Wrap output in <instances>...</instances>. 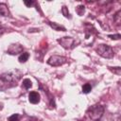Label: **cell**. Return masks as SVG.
Segmentation results:
<instances>
[{"instance_id":"9c48e42d","label":"cell","mask_w":121,"mask_h":121,"mask_svg":"<svg viewBox=\"0 0 121 121\" xmlns=\"http://www.w3.org/2000/svg\"><path fill=\"white\" fill-rule=\"evenodd\" d=\"M28 57H29V54H28L27 52H24V53H22V54L19 56L18 60H19L20 62H26V61L27 60Z\"/></svg>"},{"instance_id":"4fadbf2b","label":"cell","mask_w":121,"mask_h":121,"mask_svg":"<svg viewBox=\"0 0 121 121\" xmlns=\"http://www.w3.org/2000/svg\"><path fill=\"white\" fill-rule=\"evenodd\" d=\"M61 13L65 16V17H69L70 18V13H69V11L67 10V9H66V7H62V9H61Z\"/></svg>"},{"instance_id":"52a82bcc","label":"cell","mask_w":121,"mask_h":121,"mask_svg":"<svg viewBox=\"0 0 121 121\" xmlns=\"http://www.w3.org/2000/svg\"><path fill=\"white\" fill-rule=\"evenodd\" d=\"M22 51H23V47L20 44H11L10 47L8 49V53H9L11 55L22 53Z\"/></svg>"},{"instance_id":"8992f818","label":"cell","mask_w":121,"mask_h":121,"mask_svg":"<svg viewBox=\"0 0 121 121\" xmlns=\"http://www.w3.org/2000/svg\"><path fill=\"white\" fill-rule=\"evenodd\" d=\"M28 100L32 104H37L40 102V95L37 92L32 91L28 94Z\"/></svg>"},{"instance_id":"ba28073f","label":"cell","mask_w":121,"mask_h":121,"mask_svg":"<svg viewBox=\"0 0 121 121\" xmlns=\"http://www.w3.org/2000/svg\"><path fill=\"white\" fill-rule=\"evenodd\" d=\"M49 26H50L54 30H58V31H65V30H66L64 26H60V25H58L57 23H54V22H53V23L50 22V23H49Z\"/></svg>"},{"instance_id":"277c9868","label":"cell","mask_w":121,"mask_h":121,"mask_svg":"<svg viewBox=\"0 0 121 121\" xmlns=\"http://www.w3.org/2000/svg\"><path fill=\"white\" fill-rule=\"evenodd\" d=\"M66 62V59L62 56H51L48 60H47V63L51 66H60V65H62L63 63Z\"/></svg>"},{"instance_id":"7c38bea8","label":"cell","mask_w":121,"mask_h":121,"mask_svg":"<svg viewBox=\"0 0 121 121\" xmlns=\"http://www.w3.org/2000/svg\"><path fill=\"white\" fill-rule=\"evenodd\" d=\"M19 118H20L19 114L15 113V114H12V115H10V116L9 117V121H18Z\"/></svg>"},{"instance_id":"9a60e30c","label":"cell","mask_w":121,"mask_h":121,"mask_svg":"<svg viewBox=\"0 0 121 121\" xmlns=\"http://www.w3.org/2000/svg\"><path fill=\"white\" fill-rule=\"evenodd\" d=\"M109 37L112 40H118L120 39V34H116V35H109Z\"/></svg>"},{"instance_id":"7a4b0ae2","label":"cell","mask_w":121,"mask_h":121,"mask_svg":"<svg viewBox=\"0 0 121 121\" xmlns=\"http://www.w3.org/2000/svg\"><path fill=\"white\" fill-rule=\"evenodd\" d=\"M89 117L93 121H99L104 113V107L101 105H94L88 109L87 112Z\"/></svg>"},{"instance_id":"2e32d148","label":"cell","mask_w":121,"mask_h":121,"mask_svg":"<svg viewBox=\"0 0 121 121\" xmlns=\"http://www.w3.org/2000/svg\"><path fill=\"white\" fill-rule=\"evenodd\" d=\"M113 71V73H115L116 75H120V67H114V69L112 70Z\"/></svg>"},{"instance_id":"6da1fadb","label":"cell","mask_w":121,"mask_h":121,"mask_svg":"<svg viewBox=\"0 0 121 121\" xmlns=\"http://www.w3.org/2000/svg\"><path fill=\"white\" fill-rule=\"evenodd\" d=\"M17 79H15V76L8 73V74H3L0 76V91H4L8 88H10L14 85H16Z\"/></svg>"},{"instance_id":"5bb4252c","label":"cell","mask_w":121,"mask_h":121,"mask_svg":"<svg viewBox=\"0 0 121 121\" xmlns=\"http://www.w3.org/2000/svg\"><path fill=\"white\" fill-rule=\"evenodd\" d=\"M120 13H121V12H120V10H119V11H117V13H116V14L114 15V17H113V20L116 22V24H117V25H119V24H120Z\"/></svg>"},{"instance_id":"30bf717a","label":"cell","mask_w":121,"mask_h":121,"mask_svg":"<svg viewBox=\"0 0 121 121\" xmlns=\"http://www.w3.org/2000/svg\"><path fill=\"white\" fill-rule=\"evenodd\" d=\"M91 91H92V86H91V84L85 83V84L82 86V93H84V94H89Z\"/></svg>"},{"instance_id":"5b68a950","label":"cell","mask_w":121,"mask_h":121,"mask_svg":"<svg viewBox=\"0 0 121 121\" xmlns=\"http://www.w3.org/2000/svg\"><path fill=\"white\" fill-rule=\"evenodd\" d=\"M58 42L60 43V45L65 49H70L75 44V40L71 37H62L58 40Z\"/></svg>"},{"instance_id":"8fae6325","label":"cell","mask_w":121,"mask_h":121,"mask_svg":"<svg viewBox=\"0 0 121 121\" xmlns=\"http://www.w3.org/2000/svg\"><path fill=\"white\" fill-rule=\"evenodd\" d=\"M23 86L25 89H29L31 86H32V82L29 78H25L23 80Z\"/></svg>"},{"instance_id":"3957f363","label":"cell","mask_w":121,"mask_h":121,"mask_svg":"<svg viewBox=\"0 0 121 121\" xmlns=\"http://www.w3.org/2000/svg\"><path fill=\"white\" fill-rule=\"evenodd\" d=\"M96 52L99 56L106 58V59H111L113 57V50L110 45L107 44H99L98 47L96 48Z\"/></svg>"},{"instance_id":"e0dca14e","label":"cell","mask_w":121,"mask_h":121,"mask_svg":"<svg viewBox=\"0 0 121 121\" xmlns=\"http://www.w3.org/2000/svg\"><path fill=\"white\" fill-rule=\"evenodd\" d=\"M25 4H26L27 7H30L31 5L34 4V2H33V1H25Z\"/></svg>"},{"instance_id":"ac0fdd59","label":"cell","mask_w":121,"mask_h":121,"mask_svg":"<svg viewBox=\"0 0 121 121\" xmlns=\"http://www.w3.org/2000/svg\"><path fill=\"white\" fill-rule=\"evenodd\" d=\"M0 13H1V12H0Z\"/></svg>"}]
</instances>
